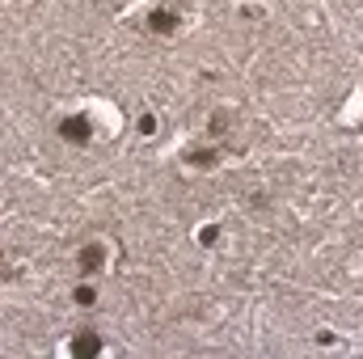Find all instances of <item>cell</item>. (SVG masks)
<instances>
[{"label": "cell", "instance_id": "1", "mask_svg": "<svg viewBox=\"0 0 363 359\" xmlns=\"http://www.w3.org/2000/svg\"><path fill=\"white\" fill-rule=\"evenodd\" d=\"M81 123H85V119H64V127H60V131H64L68 140H85V135H89V127H81Z\"/></svg>", "mask_w": 363, "mask_h": 359}]
</instances>
